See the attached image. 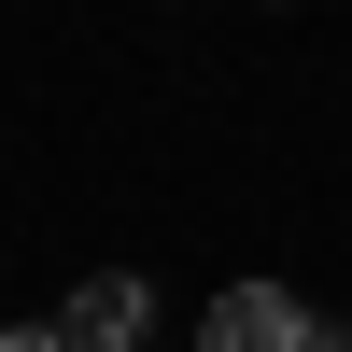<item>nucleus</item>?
Wrapping results in <instances>:
<instances>
[{
  "mask_svg": "<svg viewBox=\"0 0 352 352\" xmlns=\"http://www.w3.org/2000/svg\"><path fill=\"white\" fill-rule=\"evenodd\" d=\"M197 352H324V324H310L282 282H226L212 324H197Z\"/></svg>",
  "mask_w": 352,
  "mask_h": 352,
  "instance_id": "obj_1",
  "label": "nucleus"
},
{
  "mask_svg": "<svg viewBox=\"0 0 352 352\" xmlns=\"http://www.w3.org/2000/svg\"><path fill=\"white\" fill-rule=\"evenodd\" d=\"M56 338H71V352H155V296H141L127 268H99V282H71Z\"/></svg>",
  "mask_w": 352,
  "mask_h": 352,
  "instance_id": "obj_2",
  "label": "nucleus"
},
{
  "mask_svg": "<svg viewBox=\"0 0 352 352\" xmlns=\"http://www.w3.org/2000/svg\"><path fill=\"white\" fill-rule=\"evenodd\" d=\"M0 352H71V338H56V324H0Z\"/></svg>",
  "mask_w": 352,
  "mask_h": 352,
  "instance_id": "obj_3",
  "label": "nucleus"
}]
</instances>
